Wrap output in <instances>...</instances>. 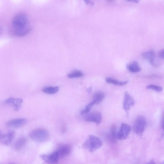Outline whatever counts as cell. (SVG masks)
I'll list each match as a JSON object with an SVG mask.
<instances>
[{"instance_id": "obj_1", "label": "cell", "mask_w": 164, "mask_h": 164, "mask_svg": "<svg viewBox=\"0 0 164 164\" xmlns=\"http://www.w3.org/2000/svg\"><path fill=\"white\" fill-rule=\"evenodd\" d=\"M11 31L16 36L26 35L31 30L28 23V17L24 13L21 12L16 15L12 22Z\"/></svg>"}, {"instance_id": "obj_2", "label": "cell", "mask_w": 164, "mask_h": 164, "mask_svg": "<svg viewBox=\"0 0 164 164\" xmlns=\"http://www.w3.org/2000/svg\"><path fill=\"white\" fill-rule=\"evenodd\" d=\"M102 145V141L100 138L95 136L90 135L86 139L82 146L90 152H93L100 148Z\"/></svg>"}, {"instance_id": "obj_3", "label": "cell", "mask_w": 164, "mask_h": 164, "mask_svg": "<svg viewBox=\"0 0 164 164\" xmlns=\"http://www.w3.org/2000/svg\"><path fill=\"white\" fill-rule=\"evenodd\" d=\"M29 136L34 140L44 142L48 140L50 135L49 133L46 129L39 128L34 129L30 132Z\"/></svg>"}, {"instance_id": "obj_4", "label": "cell", "mask_w": 164, "mask_h": 164, "mask_svg": "<svg viewBox=\"0 0 164 164\" xmlns=\"http://www.w3.org/2000/svg\"><path fill=\"white\" fill-rule=\"evenodd\" d=\"M146 125V121L144 116L140 115L137 118L133 126V130L136 134L141 135L144 133Z\"/></svg>"}, {"instance_id": "obj_5", "label": "cell", "mask_w": 164, "mask_h": 164, "mask_svg": "<svg viewBox=\"0 0 164 164\" xmlns=\"http://www.w3.org/2000/svg\"><path fill=\"white\" fill-rule=\"evenodd\" d=\"M15 135L14 131H10L6 133H4L0 130V142L3 145L9 146L12 143Z\"/></svg>"}, {"instance_id": "obj_6", "label": "cell", "mask_w": 164, "mask_h": 164, "mask_svg": "<svg viewBox=\"0 0 164 164\" xmlns=\"http://www.w3.org/2000/svg\"><path fill=\"white\" fill-rule=\"evenodd\" d=\"M131 130L130 126L126 123H123L117 134V139L122 140L126 139L130 134Z\"/></svg>"}, {"instance_id": "obj_7", "label": "cell", "mask_w": 164, "mask_h": 164, "mask_svg": "<svg viewBox=\"0 0 164 164\" xmlns=\"http://www.w3.org/2000/svg\"><path fill=\"white\" fill-rule=\"evenodd\" d=\"M135 104V101L133 98L127 92H125L123 107L127 115H128L129 111L131 107Z\"/></svg>"}, {"instance_id": "obj_8", "label": "cell", "mask_w": 164, "mask_h": 164, "mask_svg": "<svg viewBox=\"0 0 164 164\" xmlns=\"http://www.w3.org/2000/svg\"><path fill=\"white\" fill-rule=\"evenodd\" d=\"M84 120L86 122L100 124L102 120V116L100 112H95L86 115Z\"/></svg>"}, {"instance_id": "obj_9", "label": "cell", "mask_w": 164, "mask_h": 164, "mask_svg": "<svg viewBox=\"0 0 164 164\" xmlns=\"http://www.w3.org/2000/svg\"><path fill=\"white\" fill-rule=\"evenodd\" d=\"M27 122V119L25 118H16L8 121L6 125L7 126L10 127L18 128L24 126Z\"/></svg>"}, {"instance_id": "obj_10", "label": "cell", "mask_w": 164, "mask_h": 164, "mask_svg": "<svg viewBox=\"0 0 164 164\" xmlns=\"http://www.w3.org/2000/svg\"><path fill=\"white\" fill-rule=\"evenodd\" d=\"M23 102L22 99L19 98H10L5 101L6 104L12 106L15 111H18L20 109Z\"/></svg>"}, {"instance_id": "obj_11", "label": "cell", "mask_w": 164, "mask_h": 164, "mask_svg": "<svg viewBox=\"0 0 164 164\" xmlns=\"http://www.w3.org/2000/svg\"><path fill=\"white\" fill-rule=\"evenodd\" d=\"M42 159L49 164H57L58 163L59 157L57 152L48 155L43 154L41 155Z\"/></svg>"}, {"instance_id": "obj_12", "label": "cell", "mask_w": 164, "mask_h": 164, "mask_svg": "<svg viewBox=\"0 0 164 164\" xmlns=\"http://www.w3.org/2000/svg\"><path fill=\"white\" fill-rule=\"evenodd\" d=\"M71 150V147L70 145L64 144L60 146L56 151L58 153L59 158H63L69 154Z\"/></svg>"}, {"instance_id": "obj_13", "label": "cell", "mask_w": 164, "mask_h": 164, "mask_svg": "<svg viewBox=\"0 0 164 164\" xmlns=\"http://www.w3.org/2000/svg\"><path fill=\"white\" fill-rule=\"evenodd\" d=\"M117 134L116 126L114 125L111 128L109 132L107 135L108 139L112 143H116L118 139Z\"/></svg>"}, {"instance_id": "obj_14", "label": "cell", "mask_w": 164, "mask_h": 164, "mask_svg": "<svg viewBox=\"0 0 164 164\" xmlns=\"http://www.w3.org/2000/svg\"><path fill=\"white\" fill-rule=\"evenodd\" d=\"M27 140L24 137H21L17 140L14 144V147L16 150L20 151L27 144Z\"/></svg>"}, {"instance_id": "obj_15", "label": "cell", "mask_w": 164, "mask_h": 164, "mask_svg": "<svg viewBox=\"0 0 164 164\" xmlns=\"http://www.w3.org/2000/svg\"><path fill=\"white\" fill-rule=\"evenodd\" d=\"M155 56L154 52L153 50L147 51L143 54V57L144 58L148 60L153 65H155L154 63Z\"/></svg>"}, {"instance_id": "obj_16", "label": "cell", "mask_w": 164, "mask_h": 164, "mask_svg": "<svg viewBox=\"0 0 164 164\" xmlns=\"http://www.w3.org/2000/svg\"><path fill=\"white\" fill-rule=\"evenodd\" d=\"M127 68L131 72L135 73L140 71L141 68L136 62H133L128 65Z\"/></svg>"}, {"instance_id": "obj_17", "label": "cell", "mask_w": 164, "mask_h": 164, "mask_svg": "<svg viewBox=\"0 0 164 164\" xmlns=\"http://www.w3.org/2000/svg\"><path fill=\"white\" fill-rule=\"evenodd\" d=\"M106 83L117 86H123L126 85L128 83V81H120L116 79L108 77L106 80Z\"/></svg>"}, {"instance_id": "obj_18", "label": "cell", "mask_w": 164, "mask_h": 164, "mask_svg": "<svg viewBox=\"0 0 164 164\" xmlns=\"http://www.w3.org/2000/svg\"><path fill=\"white\" fill-rule=\"evenodd\" d=\"M105 98V94L103 92L99 91L95 93L93 96V100L96 101L97 103L102 102Z\"/></svg>"}, {"instance_id": "obj_19", "label": "cell", "mask_w": 164, "mask_h": 164, "mask_svg": "<svg viewBox=\"0 0 164 164\" xmlns=\"http://www.w3.org/2000/svg\"><path fill=\"white\" fill-rule=\"evenodd\" d=\"M59 88L56 87H47L43 88L42 91L45 93L49 94H53L57 93L58 91Z\"/></svg>"}, {"instance_id": "obj_20", "label": "cell", "mask_w": 164, "mask_h": 164, "mask_svg": "<svg viewBox=\"0 0 164 164\" xmlns=\"http://www.w3.org/2000/svg\"><path fill=\"white\" fill-rule=\"evenodd\" d=\"M83 74L81 71L79 70H75L69 73L68 77L69 78H77L83 76Z\"/></svg>"}, {"instance_id": "obj_21", "label": "cell", "mask_w": 164, "mask_h": 164, "mask_svg": "<svg viewBox=\"0 0 164 164\" xmlns=\"http://www.w3.org/2000/svg\"><path fill=\"white\" fill-rule=\"evenodd\" d=\"M147 89H152L157 92H160L163 91V88L161 86L154 85H150L147 86Z\"/></svg>"}, {"instance_id": "obj_22", "label": "cell", "mask_w": 164, "mask_h": 164, "mask_svg": "<svg viewBox=\"0 0 164 164\" xmlns=\"http://www.w3.org/2000/svg\"><path fill=\"white\" fill-rule=\"evenodd\" d=\"M91 109L86 106L85 108L80 112V114L81 115H86L89 113Z\"/></svg>"}, {"instance_id": "obj_23", "label": "cell", "mask_w": 164, "mask_h": 164, "mask_svg": "<svg viewBox=\"0 0 164 164\" xmlns=\"http://www.w3.org/2000/svg\"><path fill=\"white\" fill-rule=\"evenodd\" d=\"M159 57H160L161 58H164V51L163 50V49L162 50H161V51H160V52L159 53Z\"/></svg>"}, {"instance_id": "obj_24", "label": "cell", "mask_w": 164, "mask_h": 164, "mask_svg": "<svg viewBox=\"0 0 164 164\" xmlns=\"http://www.w3.org/2000/svg\"><path fill=\"white\" fill-rule=\"evenodd\" d=\"M146 164H157L153 160H150V161L147 163Z\"/></svg>"}, {"instance_id": "obj_25", "label": "cell", "mask_w": 164, "mask_h": 164, "mask_svg": "<svg viewBox=\"0 0 164 164\" xmlns=\"http://www.w3.org/2000/svg\"><path fill=\"white\" fill-rule=\"evenodd\" d=\"M92 91V88L91 87L89 88H88L87 90V92L89 93H90Z\"/></svg>"}, {"instance_id": "obj_26", "label": "cell", "mask_w": 164, "mask_h": 164, "mask_svg": "<svg viewBox=\"0 0 164 164\" xmlns=\"http://www.w3.org/2000/svg\"><path fill=\"white\" fill-rule=\"evenodd\" d=\"M9 164H16L14 163H10Z\"/></svg>"}, {"instance_id": "obj_27", "label": "cell", "mask_w": 164, "mask_h": 164, "mask_svg": "<svg viewBox=\"0 0 164 164\" xmlns=\"http://www.w3.org/2000/svg\"><path fill=\"white\" fill-rule=\"evenodd\" d=\"M1 28H0V32H1Z\"/></svg>"}, {"instance_id": "obj_28", "label": "cell", "mask_w": 164, "mask_h": 164, "mask_svg": "<svg viewBox=\"0 0 164 164\" xmlns=\"http://www.w3.org/2000/svg\"><path fill=\"white\" fill-rule=\"evenodd\" d=\"M162 164H163V163H162Z\"/></svg>"}]
</instances>
